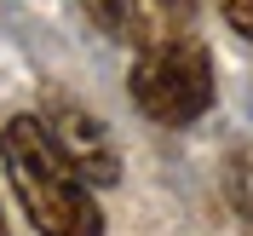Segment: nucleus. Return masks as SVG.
<instances>
[{
    "instance_id": "f257e3e1",
    "label": "nucleus",
    "mask_w": 253,
    "mask_h": 236,
    "mask_svg": "<svg viewBox=\"0 0 253 236\" xmlns=\"http://www.w3.org/2000/svg\"><path fill=\"white\" fill-rule=\"evenodd\" d=\"M0 161H6L17 202H23V213L41 236H104V213H98L86 179L58 156L41 115H12L6 121Z\"/></svg>"
},
{
    "instance_id": "f03ea898",
    "label": "nucleus",
    "mask_w": 253,
    "mask_h": 236,
    "mask_svg": "<svg viewBox=\"0 0 253 236\" xmlns=\"http://www.w3.org/2000/svg\"><path fill=\"white\" fill-rule=\"evenodd\" d=\"M132 104L161 127H190L196 115L213 104V58L202 41L190 35H167L150 41L132 63Z\"/></svg>"
},
{
    "instance_id": "7ed1b4c3",
    "label": "nucleus",
    "mask_w": 253,
    "mask_h": 236,
    "mask_svg": "<svg viewBox=\"0 0 253 236\" xmlns=\"http://www.w3.org/2000/svg\"><path fill=\"white\" fill-rule=\"evenodd\" d=\"M41 127H46V139L58 144V156L69 161L86 185H115V179H121V156H115L110 133H104L86 110H81V104L52 98L46 115H41Z\"/></svg>"
},
{
    "instance_id": "20e7f679",
    "label": "nucleus",
    "mask_w": 253,
    "mask_h": 236,
    "mask_svg": "<svg viewBox=\"0 0 253 236\" xmlns=\"http://www.w3.org/2000/svg\"><path fill=\"white\" fill-rule=\"evenodd\" d=\"M81 12L92 17V29H104L110 41H121V47H138L144 35H150L138 0H81Z\"/></svg>"
},
{
    "instance_id": "39448f33",
    "label": "nucleus",
    "mask_w": 253,
    "mask_h": 236,
    "mask_svg": "<svg viewBox=\"0 0 253 236\" xmlns=\"http://www.w3.org/2000/svg\"><path fill=\"white\" fill-rule=\"evenodd\" d=\"M219 6H224V17H230V29L253 41V0H219Z\"/></svg>"
},
{
    "instance_id": "423d86ee",
    "label": "nucleus",
    "mask_w": 253,
    "mask_h": 236,
    "mask_svg": "<svg viewBox=\"0 0 253 236\" xmlns=\"http://www.w3.org/2000/svg\"><path fill=\"white\" fill-rule=\"evenodd\" d=\"M161 6H167V12H190V6H196V0H161Z\"/></svg>"
},
{
    "instance_id": "0eeeda50",
    "label": "nucleus",
    "mask_w": 253,
    "mask_h": 236,
    "mask_svg": "<svg viewBox=\"0 0 253 236\" xmlns=\"http://www.w3.org/2000/svg\"><path fill=\"white\" fill-rule=\"evenodd\" d=\"M0 236H6V225H0Z\"/></svg>"
}]
</instances>
